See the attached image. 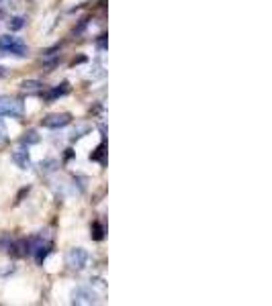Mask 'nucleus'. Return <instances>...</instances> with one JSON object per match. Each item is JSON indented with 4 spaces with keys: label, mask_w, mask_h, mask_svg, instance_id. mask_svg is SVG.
<instances>
[{
    "label": "nucleus",
    "mask_w": 272,
    "mask_h": 306,
    "mask_svg": "<svg viewBox=\"0 0 272 306\" xmlns=\"http://www.w3.org/2000/svg\"><path fill=\"white\" fill-rule=\"evenodd\" d=\"M66 266L70 270H84L88 266V251L82 247H74L66 253Z\"/></svg>",
    "instance_id": "f03ea898"
},
{
    "label": "nucleus",
    "mask_w": 272,
    "mask_h": 306,
    "mask_svg": "<svg viewBox=\"0 0 272 306\" xmlns=\"http://www.w3.org/2000/svg\"><path fill=\"white\" fill-rule=\"evenodd\" d=\"M21 143L27 145V147H29V145H35V143H39V135H37L35 131H27V133L21 137Z\"/></svg>",
    "instance_id": "9d476101"
},
{
    "label": "nucleus",
    "mask_w": 272,
    "mask_h": 306,
    "mask_svg": "<svg viewBox=\"0 0 272 306\" xmlns=\"http://www.w3.org/2000/svg\"><path fill=\"white\" fill-rule=\"evenodd\" d=\"M12 161H15L21 170H29L31 168V155L27 149H17L12 153Z\"/></svg>",
    "instance_id": "0eeeda50"
},
{
    "label": "nucleus",
    "mask_w": 272,
    "mask_h": 306,
    "mask_svg": "<svg viewBox=\"0 0 272 306\" xmlns=\"http://www.w3.org/2000/svg\"><path fill=\"white\" fill-rule=\"evenodd\" d=\"M90 239H94V241H102L104 239V227L101 225L99 220L92 222V227H90Z\"/></svg>",
    "instance_id": "1a4fd4ad"
},
{
    "label": "nucleus",
    "mask_w": 272,
    "mask_h": 306,
    "mask_svg": "<svg viewBox=\"0 0 272 306\" xmlns=\"http://www.w3.org/2000/svg\"><path fill=\"white\" fill-rule=\"evenodd\" d=\"M0 51L4 53H12L17 58H25L27 55V45L19 37H10V35H2L0 37Z\"/></svg>",
    "instance_id": "f257e3e1"
},
{
    "label": "nucleus",
    "mask_w": 272,
    "mask_h": 306,
    "mask_svg": "<svg viewBox=\"0 0 272 306\" xmlns=\"http://www.w3.org/2000/svg\"><path fill=\"white\" fill-rule=\"evenodd\" d=\"M90 161H104V143H101L97 151L90 153Z\"/></svg>",
    "instance_id": "ddd939ff"
},
{
    "label": "nucleus",
    "mask_w": 272,
    "mask_h": 306,
    "mask_svg": "<svg viewBox=\"0 0 272 306\" xmlns=\"http://www.w3.org/2000/svg\"><path fill=\"white\" fill-rule=\"evenodd\" d=\"M88 131H90L88 124H82V127H78V129L72 133V141H76V139H80V137H84V133H88Z\"/></svg>",
    "instance_id": "2eb2a0df"
},
{
    "label": "nucleus",
    "mask_w": 272,
    "mask_h": 306,
    "mask_svg": "<svg viewBox=\"0 0 272 306\" xmlns=\"http://www.w3.org/2000/svg\"><path fill=\"white\" fill-rule=\"evenodd\" d=\"M4 139H6V129H4V122L0 121V143H2Z\"/></svg>",
    "instance_id": "dca6fc26"
},
{
    "label": "nucleus",
    "mask_w": 272,
    "mask_h": 306,
    "mask_svg": "<svg viewBox=\"0 0 272 306\" xmlns=\"http://www.w3.org/2000/svg\"><path fill=\"white\" fill-rule=\"evenodd\" d=\"M25 27V19L23 17H12L10 21H8V29L10 31H21Z\"/></svg>",
    "instance_id": "f8f14e48"
},
{
    "label": "nucleus",
    "mask_w": 272,
    "mask_h": 306,
    "mask_svg": "<svg viewBox=\"0 0 272 306\" xmlns=\"http://www.w3.org/2000/svg\"><path fill=\"white\" fill-rule=\"evenodd\" d=\"M0 115L10 117V119H21L23 117V102L17 98H8V96H0Z\"/></svg>",
    "instance_id": "7ed1b4c3"
},
{
    "label": "nucleus",
    "mask_w": 272,
    "mask_h": 306,
    "mask_svg": "<svg viewBox=\"0 0 272 306\" xmlns=\"http://www.w3.org/2000/svg\"><path fill=\"white\" fill-rule=\"evenodd\" d=\"M56 168H58V161H56V159H45V161L41 163V170H43V172H47V174H49V172H53Z\"/></svg>",
    "instance_id": "4468645a"
},
{
    "label": "nucleus",
    "mask_w": 272,
    "mask_h": 306,
    "mask_svg": "<svg viewBox=\"0 0 272 306\" xmlns=\"http://www.w3.org/2000/svg\"><path fill=\"white\" fill-rule=\"evenodd\" d=\"M68 92H70V84H68V82H62V84H58V86H53L51 90H47V92L43 94V98H45L47 102H53V100L62 98V96H66Z\"/></svg>",
    "instance_id": "423d86ee"
},
{
    "label": "nucleus",
    "mask_w": 272,
    "mask_h": 306,
    "mask_svg": "<svg viewBox=\"0 0 272 306\" xmlns=\"http://www.w3.org/2000/svg\"><path fill=\"white\" fill-rule=\"evenodd\" d=\"M41 86H43V84H41L39 80H23V82H21V88H23V90H29V92L39 90Z\"/></svg>",
    "instance_id": "9b49d317"
},
{
    "label": "nucleus",
    "mask_w": 272,
    "mask_h": 306,
    "mask_svg": "<svg viewBox=\"0 0 272 306\" xmlns=\"http://www.w3.org/2000/svg\"><path fill=\"white\" fill-rule=\"evenodd\" d=\"M72 122V115L70 113H60V115H49L41 121L43 127L47 129H64L66 124H70Z\"/></svg>",
    "instance_id": "39448f33"
},
{
    "label": "nucleus",
    "mask_w": 272,
    "mask_h": 306,
    "mask_svg": "<svg viewBox=\"0 0 272 306\" xmlns=\"http://www.w3.org/2000/svg\"><path fill=\"white\" fill-rule=\"evenodd\" d=\"M49 253H51V245H49V243H45V245L39 243V245L35 247V259H37V263H43L45 257H47Z\"/></svg>",
    "instance_id": "6e6552de"
},
{
    "label": "nucleus",
    "mask_w": 272,
    "mask_h": 306,
    "mask_svg": "<svg viewBox=\"0 0 272 306\" xmlns=\"http://www.w3.org/2000/svg\"><path fill=\"white\" fill-rule=\"evenodd\" d=\"M99 302V296L90 286H80L72 292V304H94Z\"/></svg>",
    "instance_id": "20e7f679"
},
{
    "label": "nucleus",
    "mask_w": 272,
    "mask_h": 306,
    "mask_svg": "<svg viewBox=\"0 0 272 306\" xmlns=\"http://www.w3.org/2000/svg\"><path fill=\"white\" fill-rule=\"evenodd\" d=\"M2 76H4V69H2V67H0V78H2Z\"/></svg>",
    "instance_id": "f3484780"
}]
</instances>
